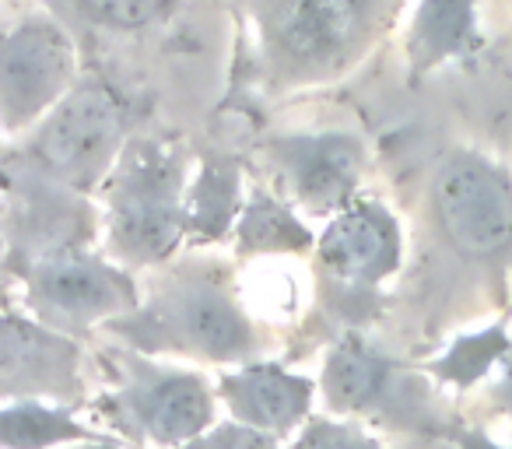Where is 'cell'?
<instances>
[{
    "label": "cell",
    "mask_w": 512,
    "mask_h": 449,
    "mask_svg": "<svg viewBox=\"0 0 512 449\" xmlns=\"http://www.w3.org/2000/svg\"><path fill=\"white\" fill-rule=\"evenodd\" d=\"M432 204L442 236L467 260L491 264L512 250V179L481 151L460 148L442 158Z\"/></svg>",
    "instance_id": "ba28073f"
},
{
    "label": "cell",
    "mask_w": 512,
    "mask_h": 449,
    "mask_svg": "<svg viewBox=\"0 0 512 449\" xmlns=\"http://www.w3.org/2000/svg\"><path fill=\"white\" fill-rule=\"evenodd\" d=\"M267 158L288 193L316 214L341 211L362 179L365 148L351 134H288L267 141Z\"/></svg>",
    "instance_id": "8fae6325"
},
{
    "label": "cell",
    "mask_w": 512,
    "mask_h": 449,
    "mask_svg": "<svg viewBox=\"0 0 512 449\" xmlns=\"http://www.w3.org/2000/svg\"><path fill=\"white\" fill-rule=\"evenodd\" d=\"M313 379L295 376L278 362H253L221 376V397L242 425L260 432H292L313 407Z\"/></svg>",
    "instance_id": "5bb4252c"
},
{
    "label": "cell",
    "mask_w": 512,
    "mask_h": 449,
    "mask_svg": "<svg viewBox=\"0 0 512 449\" xmlns=\"http://www.w3.org/2000/svg\"><path fill=\"white\" fill-rule=\"evenodd\" d=\"M242 176L235 158L211 155L204 158L197 179L186 186V232L200 243L228 236L242 211Z\"/></svg>",
    "instance_id": "2e32d148"
},
{
    "label": "cell",
    "mask_w": 512,
    "mask_h": 449,
    "mask_svg": "<svg viewBox=\"0 0 512 449\" xmlns=\"http://www.w3.org/2000/svg\"><path fill=\"white\" fill-rule=\"evenodd\" d=\"M95 435L99 432L74 418L67 404L0 400V449H67Z\"/></svg>",
    "instance_id": "e0dca14e"
},
{
    "label": "cell",
    "mask_w": 512,
    "mask_h": 449,
    "mask_svg": "<svg viewBox=\"0 0 512 449\" xmlns=\"http://www.w3.org/2000/svg\"><path fill=\"white\" fill-rule=\"evenodd\" d=\"M85 355L71 334L32 313H0V400H81Z\"/></svg>",
    "instance_id": "30bf717a"
},
{
    "label": "cell",
    "mask_w": 512,
    "mask_h": 449,
    "mask_svg": "<svg viewBox=\"0 0 512 449\" xmlns=\"http://www.w3.org/2000/svg\"><path fill=\"white\" fill-rule=\"evenodd\" d=\"M400 225L376 200H355L341 207L320 239V260L337 281L379 285L400 267Z\"/></svg>",
    "instance_id": "4fadbf2b"
},
{
    "label": "cell",
    "mask_w": 512,
    "mask_h": 449,
    "mask_svg": "<svg viewBox=\"0 0 512 449\" xmlns=\"http://www.w3.org/2000/svg\"><path fill=\"white\" fill-rule=\"evenodd\" d=\"M295 449H383L376 439L362 432L355 425H344V421H330V418H313L306 421Z\"/></svg>",
    "instance_id": "44dd1931"
},
{
    "label": "cell",
    "mask_w": 512,
    "mask_h": 449,
    "mask_svg": "<svg viewBox=\"0 0 512 449\" xmlns=\"http://www.w3.org/2000/svg\"><path fill=\"white\" fill-rule=\"evenodd\" d=\"M127 144V106L106 81L74 88L15 141L11 155L39 176L92 197Z\"/></svg>",
    "instance_id": "277c9868"
},
{
    "label": "cell",
    "mask_w": 512,
    "mask_h": 449,
    "mask_svg": "<svg viewBox=\"0 0 512 449\" xmlns=\"http://www.w3.org/2000/svg\"><path fill=\"white\" fill-rule=\"evenodd\" d=\"M498 362H502V379H498V386H495V400L512 414V344Z\"/></svg>",
    "instance_id": "603a6c76"
},
{
    "label": "cell",
    "mask_w": 512,
    "mask_h": 449,
    "mask_svg": "<svg viewBox=\"0 0 512 449\" xmlns=\"http://www.w3.org/2000/svg\"><path fill=\"white\" fill-rule=\"evenodd\" d=\"M0 264H4V229H0Z\"/></svg>",
    "instance_id": "484cf974"
},
{
    "label": "cell",
    "mask_w": 512,
    "mask_h": 449,
    "mask_svg": "<svg viewBox=\"0 0 512 449\" xmlns=\"http://www.w3.org/2000/svg\"><path fill=\"white\" fill-rule=\"evenodd\" d=\"M509 334H505V323H495L488 330H477L460 341H453V348L432 362V372L446 383L456 386H474L477 379H484L491 372V365H498V358L509 351Z\"/></svg>",
    "instance_id": "d6986e66"
},
{
    "label": "cell",
    "mask_w": 512,
    "mask_h": 449,
    "mask_svg": "<svg viewBox=\"0 0 512 449\" xmlns=\"http://www.w3.org/2000/svg\"><path fill=\"white\" fill-rule=\"evenodd\" d=\"M183 449H281V442L271 432H260V428L242 425V421H228V425L204 428Z\"/></svg>",
    "instance_id": "7402d4cb"
},
{
    "label": "cell",
    "mask_w": 512,
    "mask_h": 449,
    "mask_svg": "<svg viewBox=\"0 0 512 449\" xmlns=\"http://www.w3.org/2000/svg\"><path fill=\"white\" fill-rule=\"evenodd\" d=\"M235 246L239 253H299L313 246V232L271 193L256 190L235 218Z\"/></svg>",
    "instance_id": "ac0fdd59"
},
{
    "label": "cell",
    "mask_w": 512,
    "mask_h": 449,
    "mask_svg": "<svg viewBox=\"0 0 512 449\" xmlns=\"http://www.w3.org/2000/svg\"><path fill=\"white\" fill-rule=\"evenodd\" d=\"M109 404L130 432L158 446H186L214 421L211 386L200 372L144 355L120 358V383Z\"/></svg>",
    "instance_id": "9c48e42d"
},
{
    "label": "cell",
    "mask_w": 512,
    "mask_h": 449,
    "mask_svg": "<svg viewBox=\"0 0 512 449\" xmlns=\"http://www.w3.org/2000/svg\"><path fill=\"white\" fill-rule=\"evenodd\" d=\"M327 404L341 414H390L414 418L428 404V386L404 365L390 362L362 341H344L330 351L323 369Z\"/></svg>",
    "instance_id": "7c38bea8"
},
{
    "label": "cell",
    "mask_w": 512,
    "mask_h": 449,
    "mask_svg": "<svg viewBox=\"0 0 512 449\" xmlns=\"http://www.w3.org/2000/svg\"><path fill=\"white\" fill-rule=\"evenodd\" d=\"M78 81V50L64 22L32 11L0 25V134L25 137Z\"/></svg>",
    "instance_id": "8992f818"
},
{
    "label": "cell",
    "mask_w": 512,
    "mask_h": 449,
    "mask_svg": "<svg viewBox=\"0 0 512 449\" xmlns=\"http://www.w3.org/2000/svg\"><path fill=\"white\" fill-rule=\"evenodd\" d=\"M141 355L179 351V355L211 358V362H242L256 351L249 316L214 271L190 267L169 278L148 306L137 302L134 313L106 323Z\"/></svg>",
    "instance_id": "3957f363"
},
{
    "label": "cell",
    "mask_w": 512,
    "mask_h": 449,
    "mask_svg": "<svg viewBox=\"0 0 512 449\" xmlns=\"http://www.w3.org/2000/svg\"><path fill=\"white\" fill-rule=\"evenodd\" d=\"M67 449H123V446H116V442H109V439H102V435H95V439L74 442V446H67Z\"/></svg>",
    "instance_id": "d4e9b609"
},
{
    "label": "cell",
    "mask_w": 512,
    "mask_h": 449,
    "mask_svg": "<svg viewBox=\"0 0 512 449\" xmlns=\"http://www.w3.org/2000/svg\"><path fill=\"white\" fill-rule=\"evenodd\" d=\"M186 151L162 137H127L102 179V225L116 264L155 267L186 236Z\"/></svg>",
    "instance_id": "6da1fadb"
},
{
    "label": "cell",
    "mask_w": 512,
    "mask_h": 449,
    "mask_svg": "<svg viewBox=\"0 0 512 449\" xmlns=\"http://www.w3.org/2000/svg\"><path fill=\"white\" fill-rule=\"evenodd\" d=\"M453 442H456V449H509V446H498V442L488 439L484 432H474V428H456Z\"/></svg>",
    "instance_id": "cb8c5ba5"
},
{
    "label": "cell",
    "mask_w": 512,
    "mask_h": 449,
    "mask_svg": "<svg viewBox=\"0 0 512 449\" xmlns=\"http://www.w3.org/2000/svg\"><path fill=\"white\" fill-rule=\"evenodd\" d=\"M397 0H256L260 50L281 85L337 78L372 46Z\"/></svg>",
    "instance_id": "7a4b0ae2"
},
{
    "label": "cell",
    "mask_w": 512,
    "mask_h": 449,
    "mask_svg": "<svg viewBox=\"0 0 512 449\" xmlns=\"http://www.w3.org/2000/svg\"><path fill=\"white\" fill-rule=\"evenodd\" d=\"M474 36V0H421L411 22V39H407V57H411L414 74H425L446 64L449 57L467 53Z\"/></svg>",
    "instance_id": "9a60e30c"
},
{
    "label": "cell",
    "mask_w": 512,
    "mask_h": 449,
    "mask_svg": "<svg viewBox=\"0 0 512 449\" xmlns=\"http://www.w3.org/2000/svg\"><path fill=\"white\" fill-rule=\"evenodd\" d=\"M15 278L22 281L29 313L71 337L106 327L134 313L141 302L134 278L123 271V264L92 253V246L29 264Z\"/></svg>",
    "instance_id": "52a82bcc"
},
{
    "label": "cell",
    "mask_w": 512,
    "mask_h": 449,
    "mask_svg": "<svg viewBox=\"0 0 512 449\" xmlns=\"http://www.w3.org/2000/svg\"><path fill=\"white\" fill-rule=\"evenodd\" d=\"M67 4L74 15L99 29H144L169 8V0H67Z\"/></svg>",
    "instance_id": "ffe728a7"
},
{
    "label": "cell",
    "mask_w": 512,
    "mask_h": 449,
    "mask_svg": "<svg viewBox=\"0 0 512 449\" xmlns=\"http://www.w3.org/2000/svg\"><path fill=\"white\" fill-rule=\"evenodd\" d=\"M0 229L4 267L18 274L39 260L88 250L99 229V211L88 193L53 183L8 155V162L0 165Z\"/></svg>",
    "instance_id": "5b68a950"
}]
</instances>
